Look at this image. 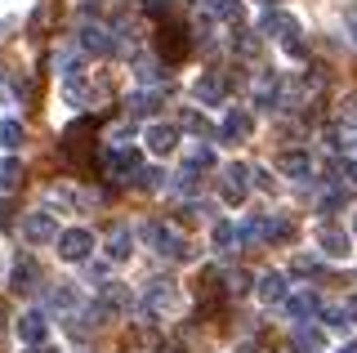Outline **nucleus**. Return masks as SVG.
I'll use <instances>...</instances> for the list:
<instances>
[{"label": "nucleus", "mask_w": 357, "mask_h": 353, "mask_svg": "<svg viewBox=\"0 0 357 353\" xmlns=\"http://www.w3.org/2000/svg\"><path fill=\"white\" fill-rule=\"evenodd\" d=\"M156 50H161V63H183L192 54V31L170 18V23L156 27Z\"/></svg>", "instance_id": "f257e3e1"}, {"label": "nucleus", "mask_w": 357, "mask_h": 353, "mask_svg": "<svg viewBox=\"0 0 357 353\" xmlns=\"http://www.w3.org/2000/svg\"><path fill=\"white\" fill-rule=\"evenodd\" d=\"M59 148H63V157L72 161V165H85V157H89V148H94V121H89V117H81V121H72V126L63 130Z\"/></svg>", "instance_id": "f03ea898"}, {"label": "nucleus", "mask_w": 357, "mask_h": 353, "mask_svg": "<svg viewBox=\"0 0 357 353\" xmlns=\"http://www.w3.org/2000/svg\"><path fill=\"white\" fill-rule=\"evenodd\" d=\"M143 241H148V246L156 250V255H165V260H188V255H192V250H188V241L183 237H178L174 233V228H165V224H156V219H152V224H143Z\"/></svg>", "instance_id": "7ed1b4c3"}, {"label": "nucleus", "mask_w": 357, "mask_h": 353, "mask_svg": "<svg viewBox=\"0 0 357 353\" xmlns=\"http://www.w3.org/2000/svg\"><path fill=\"white\" fill-rule=\"evenodd\" d=\"M259 31H264V36H273V40H282V45H290V40H299V18L286 14V9H268Z\"/></svg>", "instance_id": "20e7f679"}, {"label": "nucleus", "mask_w": 357, "mask_h": 353, "mask_svg": "<svg viewBox=\"0 0 357 353\" xmlns=\"http://www.w3.org/2000/svg\"><path fill=\"white\" fill-rule=\"evenodd\" d=\"M245 197H250V165L232 161L228 170H223V202H228V206H241Z\"/></svg>", "instance_id": "39448f33"}, {"label": "nucleus", "mask_w": 357, "mask_h": 353, "mask_svg": "<svg viewBox=\"0 0 357 353\" xmlns=\"http://www.w3.org/2000/svg\"><path fill=\"white\" fill-rule=\"evenodd\" d=\"M54 241H59V255L72 260V264H81L89 250H94V233H89V228H67V233H59Z\"/></svg>", "instance_id": "423d86ee"}, {"label": "nucleus", "mask_w": 357, "mask_h": 353, "mask_svg": "<svg viewBox=\"0 0 357 353\" xmlns=\"http://www.w3.org/2000/svg\"><path fill=\"white\" fill-rule=\"evenodd\" d=\"M22 237L36 241V246H40V241H54V237H59V219H54L50 211H31L27 219H22Z\"/></svg>", "instance_id": "0eeeda50"}, {"label": "nucleus", "mask_w": 357, "mask_h": 353, "mask_svg": "<svg viewBox=\"0 0 357 353\" xmlns=\"http://www.w3.org/2000/svg\"><path fill=\"white\" fill-rule=\"evenodd\" d=\"M255 107H259V112H277V107H282V76L277 72H264L259 81H255Z\"/></svg>", "instance_id": "6e6552de"}, {"label": "nucleus", "mask_w": 357, "mask_h": 353, "mask_svg": "<svg viewBox=\"0 0 357 353\" xmlns=\"http://www.w3.org/2000/svg\"><path fill=\"white\" fill-rule=\"evenodd\" d=\"M103 161H107V174H112V179H130V174L143 170V157L134 148H112Z\"/></svg>", "instance_id": "1a4fd4ad"}, {"label": "nucleus", "mask_w": 357, "mask_h": 353, "mask_svg": "<svg viewBox=\"0 0 357 353\" xmlns=\"http://www.w3.org/2000/svg\"><path fill=\"white\" fill-rule=\"evenodd\" d=\"M317 246H321V255H331V260H344L353 250V237L344 233V228H331V224H321L317 228Z\"/></svg>", "instance_id": "9d476101"}, {"label": "nucleus", "mask_w": 357, "mask_h": 353, "mask_svg": "<svg viewBox=\"0 0 357 353\" xmlns=\"http://www.w3.org/2000/svg\"><path fill=\"white\" fill-rule=\"evenodd\" d=\"M174 304V282H148V291H143V313H152V317H161L165 308Z\"/></svg>", "instance_id": "9b49d317"}, {"label": "nucleus", "mask_w": 357, "mask_h": 353, "mask_svg": "<svg viewBox=\"0 0 357 353\" xmlns=\"http://www.w3.org/2000/svg\"><path fill=\"white\" fill-rule=\"evenodd\" d=\"M250 130H255V117L245 112V107H232V112L223 117V126H219V139L241 143V139H250Z\"/></svg>", "instance_id": "f8f14e48"}, {"label": "nucleus", "mask_w": 357, "mask_h": 353, "mask_svg": "<svg viewBox=\"0 0 357 353\" xmlns=\"http://www.w3.org/2000/svg\"><path fill=\"white\" fill-rule=\"evenodd\" d=\"M18 336H22V345H45V336H50V317L40 313V308H31V313H22L18 317Z\"/></svg>", "instance_id": "ddd939ff"}, {"label": "nucleus", "mask_w": 357, "mask_h": 353, "mask_svg": "<svg viewBox=\"0 0 357 353\" xmlns=\"http://www.w3.org/2000/svg\"><path fill=\"white\" fill-rule=\"evenodd\" d=\"M161 103H165V90H161V85H156V90H139V94H130V98H126V117H130V121L152 117Z\"/></svg>", "instance_id": "4468645a"}, {"label": "nucleus", "mask_w": 357, "mask_h": 353, "mask_svg": "<svg viewBox=\"0 0 357 353\" xmlns=\"http://www.w3.org/2000/svg\"><path fill=\"white\" fill-rule=\"evenodd\" d=\"M36 282H40V264L31 260V255H22L14 264V273H9V286H14L18 295H27V291H36Z\"/></svg>", "instance_id": "2eb2a0df"}, {"label": "nucleus", "mask_w": 357, "mask_h": 353, "mask_svg": "<svg viewBox=\"0 0 357 353\" xmlns=\"http://www.w3.org/2000/svg\"><path fill=\"white\" fill-rule=\"evenodd\" d=\"M259 241H295V224L286 215H259Z\"/></svg>", "instance_id": "dca6fc26"}, {"label": "nucleus", "mask_w": 357, "mask_h": 353, "mask_svg": "<svg viewBox=\"0 0 357 353\" xmlns=\"http://www.w3.org/2000/svg\"><path fill=\"white\" fill-rule=\"evenodd\" d=\"M81 50H85V54H98V59H107V54H112V31L98 27V23H85V27H81Z\"/></svg>", "instance_id": "f3484780"}, {"label": "nucleus", "mask_w": 357, "mask_h": 353, "mask_svg": "<svg viewBox=\"0 0 357 353\" xmlns=\"http://www.w3.org/2000/svg\"><path fill=\"white\" fill-rule=\"evenodd\" d=\"M45 304H50L54 313H76V308H81V295H76V286H72V282H59V286H50Z\"/></svg>", "instance_id": "a211bd4d"}, {"label": "nucleus", "mask_w": 357, "mask_h": 353, "mask_svg": "<svg viewBox=\"0 0 357 353\" xmlns=\"http://www.w3.org/2000/svg\"><path fill=\"white\" fill-rule=\"evenodd\" d=\"M192 94L201 98V107H215L219 98H223V76L219 72H201L197 85H192Z\"/></svg>", "instance_id": "6ab92c4d"}, {"label": "nucleus", "mask_w": 357, "mask_h": 353, "mask_svg": "<svg viewBox=\"0 0 357 353\" xmlns=\"http://www.w3.org/2000/svg\"><path fill=\"white\" fill-rule=\"evenodd\" d=\"M277 170H282L286 179H308L312 161H308V152H282V157H277Z\"/></svg>", "instance_id": "aec40b11"}, {"label": "nucleus", "mask_w": 357, "mask_h": 353, "mask_svg": "<svg viewBox=\"0 0 357 353\" xmlns=\"http://www.w3.org/2000/svg\"><path fill=\"white\" fill-rule=\"evenodd\" d=\"M286 313L295 317V322H304V317H317V313H321V300H317L312 291H304V295H290V300H286Z\"/></svg>", "instance_id": "412c9836"}, {"label": "nucleus", "mask_w": 357, "mask_h": 353, "mask_svg": "<svg viewBox=\"0 0 357 353\" xmlns=\"http://www.w3.org/2000/svg\"><path fill=\"white\" fill-rule=\"evenodd\" d=\"M259 300L264 304H282L286 300V273H264L259 278Z\"/></svg>", "instance_id": "4be33fe9"}, {"label": "nucleus", "mask_w": 357, "mask_h": 353, "mask_svg": "<svg viewBox=\"0 0 357 353\" xmlns=\"http://www.w3.org/2000/svg\"><path fill=\"white\" fill-rule=\"evenodd\" d=\"M174 143H178V130L174 126H152L148 130V148L152 152H174Z\"/></svg>", "instance_id": "5701e85b"}, {"label": "nucleus", "mask_w": 357, "mask_h": 353, "mask_svg": "<svg viewBox=\"0 0 357 353\" xmlns=\"http://www.w3.org/2000/svg\"><path fill=\"white\" fill-rule=\"evenodd\" d=\"M134 76H139L143 85H152V90H156V85L165 81V63H156V59H139V63H134Z\"/></svg>", "instance_id": "b1692460"}, {"label": "nucleus", "mask_w": 357, "mask_h": 353, "mask_svg": "<svg viewBox=\"0 0 357 353\" xmlns=\"http://www.w3.org/2000/svg\"><path fill=\"white\" fill-rule=\"evenodd\" d=\"M290 340H295V349H299V353H317L326 336H321L317 326H295V331H290Z\"/></svg>", "instance_id": "393cba45"}, {"label": "nucleus", "mask_w": 357, "mask_h": 353, "mask_svg": "<svg viewBox=\"0 0 357 353\" xmlns=\"http://www.w3.org/2000/svg\"><path fill=\"white\" fill-rule=\"evenodd\" d=\"M18 183H22V161L18 157H0V188H18Z\"/></svg>", "instance_id": "a878e982"}, {"label": "nucleus", "mask_w": 357, "mask_h": 353, "mask_svg": "<svg viewBox=\"0 0 357 353\" xmlns=\"http://www.w3.org/2000/svg\"><path fill=\"white\" fill-rule=\"evenodd\" d=\"M130 250H134V237L126 233V228H116L107 241V260H130Z\"/></svg>", "instance_id": "bb28decb"}, {"label": "nucleus", "mask_w": 357, "mask_h": 353, "mask_svg": "<svg viewBox=\"0 0 357 353\" xmlns=\"http://www.w3.org/2000/svg\"><path fill=\"white\" fill-rule=\"evenodd\" d=\"M183 126L192 130L197 139H219V130L210 126V117H206V112H188V117H183Z\"/></svg>", "instance_id": "cd10ccee"}, {"label": "nucleus", "mask_w": 357, "mask_h": 353, "mask_svg": "<svg viewBox=\"0 0 357 353\" xmlns=\"http://www.w3.org/2000/svg\"><path fill=\"white\" fill-rule=\"evenodd\" d=\"M0 148L5 152L22 148V121H0Z\"/></svg>", "instance_id": "c85d7f7f"}, {"label": "nucleus", "mask_w": 357, "mask_h": 353, "mask_svg": "<svg viewBox=\"0 0 357 353\" xmlns=\"http://www.w3.org/2000/svg\"><path fill=\"white\" fill-rule=\"evenodd\" d=\"M215 161H219L215 148H192V152H188V165H183V170H192V174H197V170H215Z\"/></svg>", "instance_id": "c756f323"}, {"label": "nucleus", "mask_w": 357, "mask_h": 353, "mask_svg": "<svg viewBox=\"0 0 357 353\" xmlns=\"http://www.w3.org/2000/svg\"><path fill=\"white\" fill-rule=\"evenodd\" d=\"M223 291H228V295H245V291H250V273H245V269H232L228 278H223Z\"/></svg>", "instance_id": "7c9ffc66"}, {"label": "nucleus", "mask_w": 357, "mask_h": 353, "mask_svg": "<svg viewBox=\"0 0 357 353\" xmlns=\"http://www.w3.org/2000/svg\"><path fill=\"white\" fill-rule=\"evenodd\" d=\"M237 54L255 59V54H259V36H255V31H237Z\"/></svg>", "instance_id": "2f4dec72"}, {"label": "nucleus", "mask_w": 357, "mask_h": 353, "mask_svg": "<svg viewBox=\"0 0 357 353\" xmlns=\"http://www.w3.org/2000/svg\"><path fill=\"white\" fill-rule=\"evenodd\" d=\"M232 241H237V224H215V246L228 250Z\"/></svg>", "instance_id": "473e14b6"}, {"label": "nucleus", "mask_w": 357, "mask_h": 353, "mask_svg": "<svg viewBox=\"0 0 357 353\" xmlns=\"http://www.w3.org/2000/svg\"><path fill=\"white\" fill-rule=\"evenodd\" d=\"M161 179H165L161 170H139V179H134V183H139L143 193H156V188H161Z\"/></svg>", "instance_id": "72a5a7b5"}, {"label": "nucleus", "mask_w": 357, "mask_h": 353, "mask_svg": "<svg viewBox=\"0 0 357 353\" xmlns=\"http://www.w3.org/2000/svg\"><path fill=\"white\" fill-rule=\"evenodd\" d=\"M317 211H321V215H335V211H344V193H326V197L317 202Z\"/></svg>", "instance_id": "f704fd0d"}, {"label": "nucleus", "mask_w": 357, "mask_h": 353, "mask_svg": "<svg viewBox=\"0 0 357 353\" xmlns=\"http://www.w3.org/2000/svg\"><path fill=\"white\" fill-rule=\"evenodd\" d=\"M206 215H215V206H210V202H188L183 206V219H206Z\"/></svg>", "instance_id": "c9c22d12"}, {"label": "nucleus", "mask_w": 357, "mask_h": 353, "mask_svg": "<svg viewBox=\"0 0 357 353\" xmlns=\"http://www.w3.org/2000/svg\"><path fill=\"white\" fill-rule=\"evenodd\" d=\"M321 317H326V326H340V331L349 326V313H344V304H340V308H326Z\"/></svg>", "instance_id": "e433bc0d"}, {"label": "nucleus", "mask_w": 357, "mask_h": 353, "mask_svg": "<svg viewBox=\"0 0 357 353\" xmlns=\"http://www.w3.org/2000/svg\"><path fill=\"white\" fill-rule=\"evenodd\" d=\"M317 269H321L317 255H299V260H295V273H317Z\"/></svg>", "instance_id": "4c0bfd02"}, {"label": "nucleus", "mask_w": 357, "mask_h": 353, "mask_svg": "<svg viewBox=\"0 0 357 353\" xmlns=\"http://www.w3.org/2000/svg\"><path fill=\"white\" fill-rule=\"evenodd\" d=\"M250 179H255V188L273 193V170H250Z\"/></svg>", "instance_id": "58836bf2"}, {"label": "nucleus", "mask_w": 357, "mask_h": 353, "mask_svg": "<svg viewBox=\"0 0 357 353\" xmlns=\"http://www.w3.org/2000/svg\"><path fill=\"white\" fill-rule=\"evenodd\" d=\"M143 9H148V14H152V18H161V14H165V9H170V0H143Z\"/></svg>", "instance_id": "ea45409f"}, {"label": "nucleus", "mask_w": 357, "mask_h": 353, "mask_svg": "<svg viewBox=\"0 0 357 353\" xmlns=\"http://www.w3.org/2000/svg\"><path fill=\"white\" fill-rule=\"evenodd\" d=\"M0 228H14V206L0 202Z\"/></svg>", "instance_id": "a19ab883"}, {"label": "nucleus", "mask_w": 357, "mask_h": 353, "mask_svg": "<svg viewBox=\"0 0 357 353\" xmlns=\"http://www.w3.org/2000/svg\"><path fill=\"white\" fill-rule=\"evenodd\" d=\"M85 273H89V282H103V278H107V269H103V264H89Z\"/></svg>", "instance_id": "79ce46f5"}, {"label": "nucleus", "mask_w": 357, "mask_h": 353, "mask_svg": "<svg viewBox=\"0 0 357 353\" xmlns=\"http://www.w3.org/2000/svg\"><path fill=\"white\" fill-rule=\"evenodd\" d=\"M344 313H349V322H357V295H353L349 304H344Z\"/></svg>", "instance_id": "37998d69"}, {"label": "nucleus", "mask_w": 357, "mask_h": 353, "mask_svg": "<svg viewBox=\"0 0 357 353\" xmlns=\"http://www.w3.org/2000/svg\"><path fill=\"white\" fill-rule=\"evenodd\" d=\"M344 353H357V340H349V345H344Z\"/></svg>", "instance_id": "c03bdc74"}, {"label": "nucleus", "mask_w": 357, "mask_h": 353, "mask_svg": "<svg viewBox=\"0 0 357 353\" xmlns=\"http://www.w3.org/2000/svg\"><path fill=\"white\" fill-rule=\"evenodd\" d=\"M31 353H59V349H45V345H36V349H31Z\"/></svg>", "instance_id": "a18cd8bd"}, {"label": "nucleus", "mask_w": 357, "mask_h": 353, "mask_svg": "<svg viewBox=\"0 0 357 353\" xmlns=\"http://www.w3.org/2000/svg\"><path fill=\"white\" fill-rule=\"evenodd\" d=\"M259 5H268V9H277V0H259Z\"/></svg>", "instance_id": "49530a36"}, {"label": "nucleus", "mask_w": 357, "mask_h": 353, "mask_svg": "<svg viewBox=\"0 0 357 353\" xmlns=\"http://www.w3.org/2000/svg\"><path fill=\"white\" fill-rule=\"evenodd\" d=\"M353 40H357V27H353Z\"/></svg>", "instance_id": "de8ad7c7"}, {"label": "nucleus", "mask_w": 357, "mask_h": 353, "mask_svg": "<svg viewBox=\"0 0 357 353\" xmlns=\"http://www.w3.org/2000/svg\"><path fill=\"white\" fill-rule=\"evenodd\" d=\"M353 228H357V219H353Z\"/></svg>", "instance_id": "09e8293b"}]
</instances>
